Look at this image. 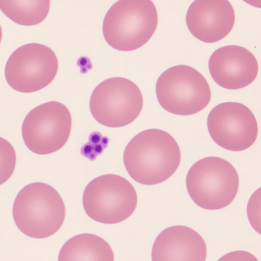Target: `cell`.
I'll use <instances>...</instances> for the list:
<instances>
[{
	"label": "cell",
	"instance_id": "9a60e30c",
	"mask_svg": "<svg viewBox=\"0 0 261 261\" xmlns=\"http://www.w3.org/2000/svg\"><path fill=\"white\" fill-rule=\"evenodd\" d=\"M50 0H0V10L9 19L22 25L43 21L47 16Z\"/></svg>",
	"mask_w": 261,
	"mask_h": 261
},
{
	"label": "cell",
	"instance_id": "8fae6325",
	"mask_svg": "<svg viewBox=\"0 0 261 261\" xmlns=\"http://www.w3.org/2000/svg\"><path fill=\"white\" fill-rule=\"evenodd\" d=\"M208 68L218 85L225 89L236 90L245 88L254 81L258 65L254 56L246 48L227 45L212 54Z\"/></svg>",
	"mask_w": 261,
	"mask_h": 261
},
{
	"label": "cell",
	"instance_id": "ba28073f",
	"mask_svg": "<svg viewBox=\"0 0 261 261\" xmlns=\"http://www.w3.org/2000/svg\"><path fill=\"white\" fill-rule=\"evenodd\" d=\"M71 125L68 108L58 101H48L29 112L22 123V136L27 147L34 153L50 154L66 144Z\"/></svg>",
	"mask_w": 261,
	"mask_h": 261
},
{
	"label": "cell",
	"instance_id": "4fadbf2b",
	"mask_svg": "<svg viewBox=\"0 0 261 261\" xmlns=\"http://www.w3.org/2000/svg\"><path fill=\"white\" fill-rule=\"evenodd\" d=\"M206 244L202 237L188 226L175 225L162 231L156 238L151 252L153 261H205Z\"/></svg>",
	"mask_w": 261,
	"mask_h": 261
},
{
	"label": "cell",
	"instance_id": "9c48e42d",
	"mask_svg": "<svg viewBox=\"0 0 261 261\" xmlns=\"http://www.w3.org/2000/svg\"><path fill=\"white\" fill-rule=\"evenodd\" d=\"M58 69V61L54 51L45 45L32 43L19 47L11 55L5 76L14 90L31 93L48 86Z\"/></svg>",
	"mask_w": 261,
	"mask_h": 261
},
{
	"label": "cell",
	"instance_id": "5bb4252c",
	"mask_svg": "<svg viewBox=\"0 0 261 261\" xmlns=\"http://www.w3.org/2000/svg\"><path fill=\"white\" fill-rule=\"evenodd\" d=\"M59 261H113L114 254L110 245L95 234L82 233L68 240L61 248Z\"/></svg>",
	"mask_w": 261,
	"mask_h": 261
},
{
	"label": "cell",
	"instance_id": "ffe728a7",
	"mask_svg": "<svg viewBox=\"0 0 261 261\" xmlns=\"http://www.w3.org/2000/svg\"><path fill=\"white\" fill-rule=\"evenodd\" d=\"M2 28H1V26L0 24V43H1V42L2 40Z\"/></svg>",
	"mask_w": 261,
	"mask_h": 261
},
{
	"label": "cell",
	"instance_id": "30bf717a",
	"mask_svg": "<svg viewBox=\"0 0 261 261\" xmlns=\"http://www.w3.org/2000/svg\"><path fill=\"white\" fill-rule=\"evenodd\" d=\"M207 128L213 140L221 147L240 151L250 147L258 134L256 118L243 104L225 102L215 107L208 114Z\"/></svg>",
	"mask_w": 261,
	"mask_h": 261
},
{
	"label": "cell",
	"instance_id": "7a4b0ae2",
	"mask_svg": "<svg viewBox=\"0 0 261 261\" xmlns=\"http://www.w3.org/2000/svg\"><path fill=\"white\" fill-rule=\"evenodd\" d=\"M18 228L35 239L50 237L60 228L65 207L59 193L51 186L37 182L29 184L18 193L13 206Z\"/></svg>",
	"mask_w": 261,
	"mask_h": 261
},
{
	"label": "cell",
	"instance_id": "6da1fadb",
	"mask_svg": "<svg viewBox=\"0 0 261 261\" xmlns=\"http://www.w3.org/2000/svg\"><path fill=\"white\" fill-rule=\"evenodd\" d=\"M179 147L168 133L159 129L143 130L128 143L123 154L125 167L136 181L153 185L168 179L180 162Z\"/></svg>",
	"mask_w": 261,
	"mask_h": 261
},
{
	"label": "cell",
	"instance_id": "277c9868",
	"mask_svg": "<svg viewBox=\"0 0 261 261\" xmlns=\"http://www.w3.org/2000/svg\"><path fill=\"white\" fill-rule=\"evenodd\" d=\"M186 187L198 206L217 210L224 208L233 200L239 189V177L227 161L208 156L190 168L186 177Z\"/></svg>",
	"mask_w": 261,
	"mask_h": 261
},
{
	"label": "cell",
	"instance_id": "8992f818",
	"mask_svg": "<svg viewBox=\"0 0 261 261\" xmlns=\"http://www.w3.org/2000/svg\"><path fill=\"white\" fill-rule=\"evenodd\" d=\"M133 185L124 177L109 174L98 176L86 186L83 196L84 210L93 220L116 224L128 218L137 204Z\"/></svg>",
	"mask_w": 261,
	"mask_h": 261
},
{
	"label": "cell",
	"instance_id": "d6986e66",
	"mask_svg": "<svg viewBox=\"0 0 261 261\" xmlns=\"http://www.w3.org/2000/svg\"><path fill=\"white\" fill-rule=\"evenodd\" d=\"M247 4L260 8L261 7V0H243Z\"/></svg>",
	"mask_w": 261,
	"mask_h": 261
},
{
	"label": "cell",
	"instance_id": "52a82bcc",
	"mask_svg": "<svg viewBox=\"0 0 261 261\" xmlns=\"http://www.w3.org/2000/svg\"><path fill=\"white\" fill-rule=\"evenodd\" d=\"M143 105L142 94L137 85L121 77L100 83L93 90L89 102L94 118L110 127L131 123L140 114Z\"/></svg>",
	"mask_w": 261,
	"mask_h": 261
},
{
	"label": "cell",
	"instance_id": "3957f363",
	"mask_svg": "<svg viewBox=\"0 0 261 261\" xmlns=\"http://www.w3.org/2000/svg\"><path fill=\"white\" fill-rule=\"evenodd\" d=\"M158 22L157 10L151 0H119L105 15L103 35L113 48L134 50L149 41Z\"/></svg>",
	"mask_w": 261,
	"mask_h": 261
},
{
	"label": "cell",
	"instance_id": "2e32d148",
	"mask_svg": "<svg viewBox=\"0 0 261 261\" xmlns=\"http://www.w3.org/2000/svg\"><path fill=\"white\" fill-rule=\"evenodd\" d=\"M16 155L11 144L0 137V185L12 176L16 166Z\"/></svg>",
	"mask_w": 261,
	"mask_h": 261
},
{
	"label": "cell",
	"instance_id": "7c38bea8",
	"mask_svg": "<svg viewBox=\"0 0 261 261\" xmlns=\"http://www.w3.org/2000/svg\"><path fill=\"white\" fill-rule=\"evenodd\" d=\"M190 32L205 43H214L225 37L235 21L233 8L228 0H195L186 17Z\"/></svg>",
	"mask_w": 261,
	"mask_h": 261
},
{
	"label": "cell",
	"instance_id": "5b68a950",
	"mask_svg": "<svg viewBox=\"0 0 261 261\" xmlns=\"http://www.w3.org/2000/svg\"><path fill=\"white\" fill-rule=\"evenodd\" d=\"M155 92L164 109L182 116L199 112L211 98V89L205 77L185 65L173 66L163 72L157 80Z\"/></svg>",
	"mask_w": 261,
	"mask_h": 261
},
{
	"label": "cell",
	"instance_id": "ac0fdd59",
	"mask_svg": "<svg viewBox=\"0 0 261 261\" xmlns=\"http://www.w3.org/2000/svg\"><path fill=\"white\" fill-rule=\"evenodd\" d=\"M255 260L257 259L251 253L244 251L230 252L222 256L219 260Z\"/></svg>",
	"mask_w": 261,
	"mask_h": 261
},
{
	"label": "cell",
	"instance_id": "e0dca14e",
	"mask_svg": "<svg viewBox=\"0 0 261 261\" xmlns=\"http://www.w3.org/2000/svg\"><path fill=\"white\" fill-rule=\"evenodd\" d=\"M249 220L253 228L260 233V188L250 197L247 206Z\"/></svg>",
	"mask_w": 261,
	"mask_h": 261
}]
</instances>
